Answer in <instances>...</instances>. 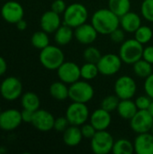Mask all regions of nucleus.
I'll use <instances>...</instances> for the list:
<instances>
[{
    "mask_svg": "<svg viewBox=\"0 0 153 154\" xmlns=\"http://www.w3.org/2000/svg\"><path fill=\"white\" fill-rule=\"evenodd\" d=\"M21 115H22L23 122L31 123L32 124V118H33V115H34L33 111H31V110H28V109H23L21 112Z\"/></svg>",
    "mask_w": 153,
    "mask_h": 154,
    "instance_id": "42",
    "label": "nucleus"
},
{
    "mask_svg": "<svg viewBox=\"0 0 153 154\" xmlns=\"http://www.w3.org/2000/svg\"><path fill=\"white\" fill-rule=\"evenodd\" d=\"M23 91V85L21 81L14 77L6 78L1 84L0 93L2 97L6 100L17 99Z\"/></svg>",
    "mask_w": 153,
    "mask_h": 154,
    "instance_id": "12",
    "label": "nucleus"
},
{
    "mask_svg": "<svg viewBox=\"0 0 153 154\" xmlns=\"http://www.w3.org/2000/svg\"><path fill=\"white\" fill-rule=\"evenodd\" d=\"M144 90H145V94L153 99V73L145 79Z\"/></svg>",
    "mask_w": 153,
    "mask_h": 154,
    "instance_id": "40",
    "label": "nucleus"
},
{
    "mask_svg": "<svg viewBox=\"0 0 153 154\" xmlns=\"http://www.w3.org/2000/svg\"><path fill=\"white\" fill-rule=\"evenodd\" d=\"M151 101L152 99L148 95H142L135 99V104L138 110H148Z\"/></svg>",
    "mask_w": 153,
    "mask_h": 154,
    "instance_id": "35",
    "label": "nucleus"
},
{
    "mask_svg": "<svg viewBox=\"0 0 153 154\" xmlns=\"http://www.w3.org/2000/svg\"><path fill=\"white\" fill-rule=\"evenodd\" d=\"M110 38L111 40L115 42V43H122L123 42H124L125 40V32L124 31V29H122L121 27L116 28L115 31H113L110 34Z\"/></svg>",
    "mask_w": 153,
    "mask_h": 154,
    "instance_id": "38",
    "label": "nucleus"
},
{
    "mask_svg": "<svg viewBox=\"0 0 153 154\" xmlns=\"http://www.w3.org/2000/svg\"><path fill=\"white\" fill-rule=\"evenodd\" d=\"M69 125L70 124L66 116H60L58 118H55L53 129L56 130L57 132L63 133Z\"/></svg>",
    "mask_w": 153,
    "mask_h": 154,
    "instance_id": "36",
    "label": "nucleus"
},
{
    "mask_svg": "<svg viewBox=\"0 0 153 154\" xmlns=\"http://www.w3.org/2000/svg\"><path fill=\"white\" fill-rule=\"evenodd\" d=\"M133 65V72L139 78L146 79L153 73L152 64L143 59L139 60Z\"/></svg>",
    "mask_w": 153,
    "mask_h": 154,
    "instance_id": "27",
    "label": "nucleus"
},
{
    "mask_svg": "<svg viewBox=\"0 0 153 154\" xmlns=\"http://www.w3.org/2000/svg\"><path fill=\"white\" fill-rule=\"evenodd\" d=\"M98 32L91 23H85L74 29V38L81 44H92L97 38Z\"/></svg>",
    "mask_w": 153,
    "mask_h": 154,
    "instance_id": "13",
    "label": "nucleus"
},
{
    "mask_svg": "<svg viewBox=\"0 0 153 154\" xmlns=\"http://www.w3.org/2000/svg\"><path fill=\"white\" fill-rule=\"evenodd\" d=\"M149 112L151 113V115L153 116V99L152 101H151V106H150V107H149Z\"/></svg>",
    "mask_w": 153,
    "mask_h": 154,
    "instance_id": "45",
    "label": "nucleus"
},
{
    "mask_svg": "<svg viewBox=\"0 0 153 154\" xmlns=\"http://www.w3.org/2000/svg\"><path fill=\"white\" fill-rule=\"evenodd\" d=\"M31 42L32 46L39 50H42L46 48L48 45H50V39L48 33L42 30L34 32L32 36Z\"/></svg>",
    "mask_w": 153,
    "mask_h": 154,
    "instance_id": "30",
    "label": "nucleus"
},
{
    "mask_svg": "<svg viewBox=\"0 0 153 154\" xmlns=\"http://www.w3.org/2000/svg\"><path fill=\"white\" fill-rule=\"evenodd\" d=\"M80 74L81 78L85 80L90 81L95 79L99 74V69L96 63L86 62L80 67Z\"/></svg>",
    "mask_w": 153,
    "mask_h": 154,
    "instance_id": "29",
    "label": "nucleus"
},
{
    "mask_svg": "<svg viewBox=\"0 0 153 154\" xmlns=\"http://www.w3.org/2000/svg\"><path fill=\"white\" fill-rule=\"evenodd\" d=\"M57 73L60 80L67 85H71L81 78L80 67L72 61H64L57 69Z\"/></svg>",
    "mask_w": 153,
    "mask_h": 154,
    "instance_id": "11",
    "label": "nucleus"
},
{
    "mask_svg": "<svg viewBox=\"0 0 153 154\" xmlns=\"http://www.w3.org/2000/svg\"><path fill=\"white\" fill-rule=\"evenodd\" d=\"M153 38L152 29L148 25H141L134 32V39H136L142 45L150 42Z\"/></svg>",
    "mask_w": 153,
    "mask_h": 154,
    "instance_id": "31",
    "label": "nucleus"
},
{
    "mask_svg": "<svg viewBox=\"0 0 153 154\" xmlns=\"http://www.w3.org/2000/svg\"><path fill=\"white\" fill-rule=\"evenodd\" d=\"M15 24H16L17 28H18L19 30H21V31L25 30V29H26V27H27V23H26L23 19L20 20V21H19L18 23H16Z\"/></svg>",
    "mask_w": 153,
    "mask_h": 154,
    "instance_id": "44",
    "label": "nucleus"
},
{
    "mask_svg": "<svg viewBox=\"0 0 153 154\" xmlns=\"http://www.w3.org/2000/svg\"><path fill=\"white\" fill-rule=\"evenodd\" d=\"M67 5L64 0H54L51 4V10L55 13L60 14H63L67 8Z\"/></svg>",
    "mask_w": 153,
    "mask_h": 154,
    "instance_id": "39",
    "label": "nucleus"
},
{
    "mask_svg": "<svg viewBox=\"0 0 153 154\" xmlns=\"http://www.w3.org/2000/svg\"><path fill=\"white\" fill-rule=\"evenodd\" d=\"M41 101L39 97L33 92H27L22 97V106L23 109H28L35 112L40 109Z\"/></svg>",
    "mask_w": 153,
    "mask_h": 154,
    "instance_id": "28",
    "label": "nucleus"
},
{
    "mask_svg": "<svg viewBox=\"0 0 153 154\" xmlns=\"http://www.w3.org/2000/svg\"><path fill=\"white\" fill-rule=\"evenodd\" d=\"M50 96L59 101H63L69 98V88L66 83L62 81H55L50 87Z\"/></svg>",
    "mask_w": 153,
    "mask_h": 154,
    "instance_id": "24",
    "label": "nucleus"
},
{
    "mask_svg": "<svg viewBox=\"0 0 153 154\" xmlns=\"http://www.w3.org/2000/svg\"><path fill=\"white\" fill-rule=\"evenodd\" d=\"M91 24L98 34L109 35L116 28L120 27V17L109 8L96 10L91 17Z\"/></svg>",
    "mask_w": 153,
    "mask_h": 154,
    "instance_id": "1",
    "label": "nucleus"
},
{
    "mask_svg": "<svg viewBox=\"0 0 153 154\" xmlns=\"http://www.w3.org/2000/svg\"><path fill=\"white\" fill-rule=\"evenodd\" d=\"M151 133L152 134H153V125H152V127H151Z\"/></svg>",
    "mask_w": 153,
    "mask_h": 154,
    "instance_id": "46",
    "label": "nucleus"
},
{
    "mask_svg": "<svg viewBox=\"0 0 153 154\" xmlns=\"http://www.w3.org/2000/svg\"><path fill=\"white\" fill-rule=\"evenodd\" d=\"M142 59L147 60L148 62L151 63L153 65V45L146 46L143 48Z\"/></svg>",
    "mask_w": 153,
    "mask_h": 154,
    "instance_id": "41",
    "label": "nucleus"
},
{
    "mask_svg": "<svg viewBox=\"0 0 153 154\" xmlns=\"http://www.w3.org/2000/svg\"><path fill=\"white\" fill-rule=\"evenodd\" d=\"M108 8L121 17L131 11V0H108Z\"/></svg>",
    "mask_w": 153,
    "mask_h": 154,
    "instance_id": "25",
    "label": "nucleus"
},
{
    "mask_svg": "<svg viewBox=\"0 0 153 154\" xmlns=\"http://www.w3.org/2000/svg\"><path fill=\"white\" fill-rule=\"evenodd\" d=\"M95 95L93 86L87 80H78L69 87V98L72 102L87 104L92 100Z\"/></svg>",
    "mask_w": 153,
    "mask_h": 154,
    "instance_id": "5",
    "label": "nucleus"
},
{
    "mask_svg": "<svg viewBox=\"0 0 153 154\" xmlns=\"http://www.w3.org/2000/svg\"><path fill=\"white\" fill-rule=\"evenodd\" d=\"M115 139L106 130L96 131L95 135L90 139V147L94 153L108 154L112 152Z\"/></svg>",
    "mask_w": 153,
    "mask_h": 154,
    "instance_id": "6",
    "label": "nucleus"
},
{
    "mask_svg": "<svg viewBox=\"0 0 153 154\" xmlns=\"http://www.w3.org/2000/svg\"><path fill=\"white\" fill-rule=\"evenodd\" d=\"M22 122L21 112L16 109H8L0 114V128L5 131L14 130Z\"/></svg>",
    "mask_w": 153,
    "mask_h": 154,
    "instance_id": "16",
    "label": "nucleus"
},
{
    "mask_svg": "<svg viewBox=\"0 0 153 154\" xmlns=\"http://www.w3.org/2000/svg\"><path fill=\"white\" fill-rule=\"evenodd\" d=\"M120 98L115 94V95H109L106 96L100 103V107L105 109L107 112H114L117 109L119 102H120Z\"/></svg>",
    "mask_w": 153,
    "mask_h": 154,
    "instance_id": "32",
    "label": "nucleus"
},
{
    "mask_svg": "<svg viewBox=\"0 0 153 154\" xmlns=\"http://www.w3.org/2000/svg\"><path fill=\"white\" fill-rule=\"evenodd\" d=\"M89 123L96 128V131L107 130L112 123L111 113L101 107L97 108L90 115Z\"/></svg>",
    "mask_w": 153,
    "mask_h": 154,
    "instance_id": "17",
    "label": "nucleus"
},
{
    "mask_svg": "<svg viewBox=\"0 0 153 154\" xmlns=\"http://www.w3.org/2000/svg\"><path fill=\"white\" fill-rule=\"evenodd\" d=\"M141 13L145 20L153 23V0H143L141 5Z\"/></svg>",
    "mask_w": 153,
    "mask_h": 154,
    "instance_id": "34",
    "label": "nucleus"
},
{
    "mask_svg": "<svg viewBox=\"0 0 153 154\" xmlns=\"http://www.w3.org/2000/svg\"><path fill=\"white\" fill-rule=\"evenodd\" d=\"M1 14L3 18L11 23H16L23 18V8L16 1H9L5 3L2 9Z\"/></svg>",
    "mask_w": 153,
    "mask_h": 154,
    "instance_id": "14",
    "label": "nucleus"
},
{
    "mask_svg": "<svg viewBox=\"0 0 153 154\" xmlns=\"http://www.w3.org/2000/svg\"><path fill=\"white\" fill-rule=\"evenodd\" d=\"M143 45L136 39H128L122 42L119 49V56L124 63L133 65L142 59Z\"/></svg>",
    "mask_w": 153,
    "mask_h": 154,
    "instance_id": "3",
    "label": "nucleus"
},
{
    "mask_svg": "<svg viewBox=\"0 0 153 154\" xmlns=\"http://www.w3.org/2000/svg\"><path fill=\"white\" fill-rule=\"evenodd\" d=\"M83 57L86 62L97 63L100 58L102 57V54L97 48L94 46H88L85 49L83 52Z\"/></svg>",
    "mask_w": 153,
    "mask_h": 154,
    "instance_id": "33",
    "label": "nucleus"
},
{
    "mask_svg": "<svg viewBox=\"0 0 153 154\" xmlns=\"http://www.w3.org/2000/svg\"><path fill=\"white\" fill-rule=\"evenodd\" d=\"M112 152L114 154H133L134 152V145L130 140L125 138L115 141Z\"/></svg>",
    "mask_w": 153,
    "mask_h": 154,
    "instance_id": "26",
    "label": "nucleus"
},
{
    "mask_svg": "<svg viewBox=\"0 0 153 154\" xmlns=\"http://www.w3.org/2000/svg\"><path fill=\"white\" fill-rule=\"evenodd\" d=\"M40 61L41 65L49 70H57L65 61V56L62 50L54 45H48L41 50Z\"/></svg>",
    "mask_w": 153,
    "mask_h": 154,
    "instance_id": "4",
    "label": "nucleus"
},
{
    "mask_svg": "<svg viewBox=\"0 0 153 154\" xmlns=\"http://www.w3.org/2000/svg\"><path fill=\"white\" fill-rule=\"evenodd\" d=\"M80 130H81L83 138L89 139V140L92 139V137L96 133V128L90 123H85L84 125H82L81 127H80Z\"/></svg>",
    "mask_w": 153,
    "mask_h": 154,
    "instance_id": "37",
    "label": "nucleus"
},
{
    "mask_svg": "<svg viewBox=\"0 0 153 154\" xmlns=\"http://www.w3.org/2000/svg\"><path fill=\"white\" fill-rule=\"evenodd\" d=\"M114 89L115 94L120 99H130L136 94L137 84L132 77L124 75L116 79Z\"/></svg>",
    "mask_w": 153,
    "mask_h": 154,
    "instance_id": "9",
    "label": "nucleus"
},
{
    "mask_svg": "<svg viewBox=\"0 0 153 154\" xmlns=\"http://www.w3.org/2000/svg\"><path fill=\"white\" fill-rule=\"evenodd\" d=\"M74 37V30L67 24H61L54 32V40L59 46H65L69 44Z\"/></svg>",
    "mask_w": 153,
    "mask_h": 154,
    "instance_id": "23",
    "label": "nucleus"
},
{
    "mask_svg": "<svg viewBox=\"0 0 153 154\" xmlns=\"http://www.w3.org/2000/svg\"><path fill=\"white\" fill-rule=\"evenodd\" d=\"M65 116L71 125L81 126L87 122L90 117V113L87 104L72 102L68 106Z\"/></svg>",
    "mask_w": 153,
    "mask_h": 154,
    "instance_id": "7",
    "label": "nucleus"
},
{
    "mask_svg": "<svg viewBox=\"0 0 153 154\" xmlns=\"http://www.w3.org/2000/svg\"><path fill=\"white\" fill-rule=\"evenodd\" d=\"M6 69H7V65H6L5 59L0 57V76H2L5 73Z\"/></svg>",
    "mask_w": 153,
    "mask_h": 154,
    "instance_id": "43",
    "label": "nucleus"
},
{
    "mask_svg": "<svg viewBox=\"0 0 153 154\" xmlns=\"http://www.w3.org/2000/svg\"><path fill=\"white\" fill-rule=\"evenodd\" d=\"M88 18V10L81 3H73L67 6L63 13V23L73 29L87 23Z\"/></svg>",
    "mask_w": 153,
    "mask_h": 154,
    "instance_id": "2",
    "label": "nucleus"
},
{
    "mask_svg": "<svg viewBox=\"0 0 153 154\" xmlns=\"http://www.w3.org/2000/svg\"><path fill=\"white\" fill-rule=\"evenodd\" d=\"M123 60H121L119 54L106 53L102 55L98 62L96 63L99 73L104 76H113L119 72L122 68Z\"/></svg>",
    "mask_w": 153,
    "mask_h": 154,
    "instance_id": "8",
    "label": "nucleus"
},
{
    "mask_svg": "<svg viewBox=\"0 0 153 154\" xmlns=\"http://www.w3.org/2000/svg\"><path fill=\"white\" fill-rule=\"evenodd\" d=\"M55 118L47 110L38 109L34 112L32 125L39 131L48 132L53 129Z\"/></svg>",
    "mask_w": 153,
    "mask_h": 154,
    "instance_id": "15",
    "label": "nucleus"
},
{
    "mask_svg": "<svg viewBox=\"0 0 153 154\" xmlns=\"http://www.w3.org/2000/svg\"><path fill=\"white\" fill-rule=\"evenodd\" d=\"M133 145L137 154H153V134L151 132L138 134Z\"/></svg>",
    "mask_w": 153,
    "mask_h": 154,
    "instance_id": "18",
    "label": "nucleus"
},
{
    "mask_svg": "<svg viewBox=\"0 0 153 154\" xmlns=\"http://www.w3.org/2000/svg\"><path fill=\"white\" fill-rule=\"evenodd\" d=\"M1 113H2V112H1V108H0V114H1Z\"/></svg>",
    "mask_w": 153,
    "mask_h": 154,
    "instance_id": "47",
    "label": "nucleus"
},
{
    "mask_svg": "<svg viewBox=\"0 0 153 154\" xmlns=\"http://www.w3.org/2000/svg\"><path fill=\"white\" fill-rule=\"evenodd\" d=\"M83 139V135L79 126L69 125L63 132V142L69 147H75L78 145Z\"/></svg>",
    "mask_w": 153,
    "mask_h": 154,
    "instance_id": "21",
    "label": "nucleus"
},
{
    "mask_svg": "<svg viewBox=\"0 0 153 154\" xmlns=\"http://www.w3.org/2000/svg\"><path fill=\"white\" fill-rule=\"evenodd\" d=\"M141 25L142 18L138 14L134 12L129 11L120 17V27L124 29L125 32L134 33Z\"/></svg>",
    "mask_w": 153,
    "mask_h": 154,
    "instance_id": "20",
    "label": "nucleus"
},
{
    "mask_svg": "<svg viewBox=\"0 0 153 154\" xmlns=\"http://www.w3.org/2000/svg\"><path fill=\"white\" fill-rule=\"evenodd\" d=\"M152 125L153 116L149 110H138L130 120V127L137 134L151 132Z\"/></svg>",
    "mask_w": 153,
    "mask_h": 154,
    "instance_id": "10",
    "label": "nucleus"
},
{
    "mask_svg": "<svg viewBox=\"0 0 153 154\" xmlns=\"http://www.w3.org/2000/svg\"><path fill=\"white\" fill-rule=\"evenodd\" d=\"M40 23L42 31L46 32L47 33H53L61 25V19L59 14L50 10L41 15Z\"/></svg>",
    "mask_w": 153,
    "mask_h": 154,
    "instance_id": "19",
    "label": "nucleus"
},
{
    "mask_svg": "<svg viewBox=\"0 0 153 154\" xmlns=\"http://www.w3.org/2000/svg\"><path fill=\"white\" fill-rule=\"evenodd\" d=\"M119 116L124 120H131L133 116L137 113L138 108L136 106L135 101L130 99H121L116 109Z\"/></svg>",
    "mask_w": 153,
    "mask_h": 154,
    "instance_id": "22",
    "label": "nucleus"
}]
</instances>
